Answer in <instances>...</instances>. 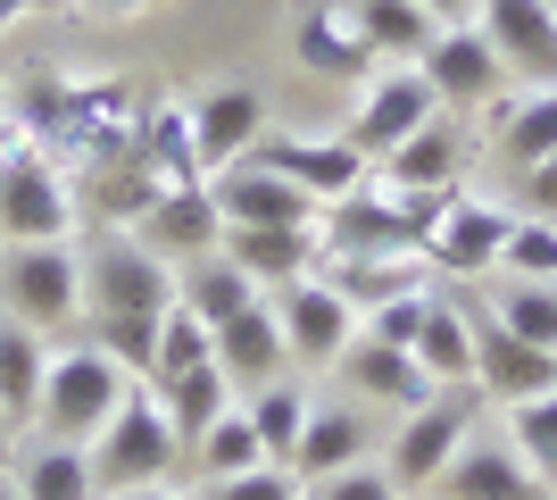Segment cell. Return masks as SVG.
<instances>
[{"mask_svg": "<svg viewBox=\"0 0 557 500\" xmlns=\"http://www.w3.org/2000/svg\"><path fill=\"white\" fill-rule=\"evenodd\" d=\"M424 84H433V100H442L449 118H466V109H491L499 93H516L508 68H499V50H491V34L474 17L466 25H442L433 42H424Z\"/></svg>", "mask_w": 557, "mask_h": 500, "instance_id": "11", "label": "cell"}, {"mask_svg": "<svg viewBox=\"0 0 557 500\" xmlns=\"http://www.w3.org/2000/svg\"><path fill=\"white\" fill-rule=\"evenodd\" d=\"M92 17H141V9H166V0H84Z\"/></svg>", "mask_w": 557, "mask_h": 500, "instance_id": "45", "label": "cell"}, {"mask_svg": "<svg viewBox=\"0 0 557 500\" xmlns=\"http://www.w3.org/2000/svg\"><path fill=\"white\" fill-rule=\"evenodd\" d=\"M42 376H50V333L17 326V317H0V408H9L17 426H34Z\"/></svg>", "mask_w": 557, "mask_h": 500, "instance_id": "31", "label": "cell"}, {"mask_svg": "<svg viewBox=\"0 0 557 500\" xmlns=\"http://www.w3.org/2000/svg\"><path fill=\"white\" fill-rule=\"evenodd\" d=\"M0 317L67 342L84 326V234L67 242H0Z\"/></svg>", "mask_w": 557, "mask_h": 500, "instance_id": "4", "label": "cell"}, {"mask_svg": "<svg viewBox=\"0 0 557 500\" xmlns=\"http://www.w3.org/2000/svg\"><path fill=\"white\" fill-rule=\"evenodd\" d=\"M466 159H474V134H466V118H424L408 143L383 159V175L392 184H417V192H449V184H466Z\"/></svg>", "mask_w": 557, "mask_h": 500, "instance_id": "23", "label": "cell"}, {"mask_svg": "<svg viewBox=\"0 0 557 500\" xmlns=\"http://www.w3.org/2000/svg\"><path fill=\"white\" fill-rule=\"evenodd\" d=\"M25 9H42V0H0V34H9V25H17Z\"/></svg>", "mask_w": 557, "mask_h": 500, "instance_id": "47", "label": "cell"}, {"mask_svg": "<svg viewBox=\"0 0 557 500\" xmlns=\"http://www.w3.org/2000/svg\"><path fill=\"white\" fill-rule=\"evenodd\" d=\"M333 376L358 383L367 401H392V408H424V401H433V376L417 367V351H392V342H367V333L342 351V367H333Z\"/></svg>", "mask_w": 557, "mask_h": 500, "instance_id": "27", "label": "cell"}, {"mask_svg": "<svg viewBox=\"0 0 557 500\" xmlns=\"http://www.w3.org/2000/svg\"><path fill=\"white\" fill-rule=\"evenodd\" d=\"M209 192H216V217H225V225H317V217H325L300 184H283L275 167H258V159L216 167Z\"/></svg>", "mask_w": 557, "mask_h": 500, "instance_id": "17", "label": "cell"}, {"mask_svg": "<svg viewBox=\"0 0 557 500\" xmlns=\"http://www.w3.org/2000/svg\"><path fill=\"white\" fill-rule=\"evenodd\" d=\"M275 301V326H283V351H292V376H325L342 367V351L358 342V309L342 301L333 276H300V284L267 292Z\"/></svg>", "mask_w": 557, "mask_h": 500, "instance_id": "8", "label": "cell"}, {"mask_svg": "<svg viewBox=\"0 0 557 500\" xmlns=\"http://www.w3.org/2000/svg\"><path fill=\"white\" fill-rule=\"evenodd\" d=\"M549 9H557V0H549Z\"/></svg>", "mask_w": 557, "mask_h": 500, "instance_id": "50", "label": "cell"}, {"mask_svg": "<svg viewBox=\"0 0 557 500\" xmlns=\"http://www.w3.org/2000/svg\"><path fill=\"white\" fill-rule=\"evenodd\" d=\"M92 451V476H100V500L109 492H141V484H175L184 476V442H175V426H166V408L150 383H125V401H116V417L84 442Z\"/></svg>", "mask_w": 557, "mask_h": 500, "instance_id": "5", "label": "cell"}, {"mask_svg": "<svg viewBox=\"0 0 557 500\" xmlns=\"http://www.w3.org/2000/svg\"><path fill=\"white\" fill-rule=\"evenodd\" d=\"M184 467H191V484H216V476H242V467H267V442H258L250 408L233 401L225 417H216V426L184 451Z\"/></svg>", "mask_w": 557, "mask_h": 500, "instance_id": "32", "label": "cell"}, {"mask_svg": "<svg viewBox=\"0 0 557 500\" xmlns=\"http://www.w3.org/2000/svg\"><path fill=\"white\" fill-rule=\"evenodd\" d=\"M474 309V392L483 401H533V392H557V351H533V342H516L483 301H466Z\"/></svg>", "mask_w": 557, "mask_h": 500, "instance_id": "12", "label": "cell"}, {"mask_svg": "<svg viewBox=\"0 0 557 500\" xmlns=\"http://www.w3.org/2000/svg\"><path fill=\"white\" fill-rule=\"evenodd\" d=\"M141 251H159L166 267H191V259H209L216 242H225V217H216V192L209 184H166L159 192V209L134 225Z\"/></svg>", "mask_w": 557, "mask_h": 500, "instance_id": "18", "label": "cell"}, {"mask_svg": "<svg viewBox=\"0 0 557 500\" xmlns=\"http://www.w3.org/2000/svg\"><path fill=\"white\" fill-rule=\"evenodd\" d=\"M200 358H216V333L200 326V317L175 301V309L159 317V351H150V383H166V376H184V367H200Z\"/></svg>", "mask_w": 557, "mask_h": 500, "instance_id": "38", "label": "cell"}, {"mask_svg": "<svg viewBox=\"0 0 557 500\" xmlns=\"http://www.w3.org/2000/svg\"><path fill=\"white\" fill-rule=\"evenodd\" d=\"M508 225H516V209H499L483 192H466V184L442 192V217L424 225V267L449 276V284H483V276H499Z\"/></svg>", "mask_w": 557, "mask_h": 500, "instance_id": "7", "label": "cell"}, {"mask_svg": "<svg viewBox=\"0 0 557 500\" xmlns=\"http://www.w3.org/2000/svg\"><path fill=\"white\" fill-rule=\"evenodd\" d=\"M125 383H134V367H125V358H109L92 333H67V342H50V376H42V401H34V426H25V434H50V442H92V434L116 417Z\"/></svg>", "mask_w": 557, "mask_h": 500, "instance_id": "3", "label": "cell"}, {"mask_svg": "<svg viewBox=\"0 0 557 500\" xmlns=\"http://www.w3.org/2000/svg\"><path fill=\"white\" fill-rule=\"evenodd\" d=\"M242 408H250V426H258V442H267V459L275 467H292V451H300V426H308V383H292V376H275V383H258V392H242Z\"/></svg>", "mask_w": 557, "mask_h": 500, "instance_id": "33", "label": "cell"}, {"mask_svg": "<svg viewBox=\"0 0 557 500\" xmlns=\"http://www.w3.org/2000/svg\"><path fill=\"white\" fill-rule=\"evenodd\" d=\"M433 500H557V492L508 451V434H483V426H474V434L458 442V459L442 467Z\"/></svg>", "mask_w": 557, "mask_h": 500, "instance_id": "14", "label": "cell"}, {"mask_svg": "<svg viewBox=\"0 0 557 500\" xmlns=\"http://www.w3.org/2000/svg\"><path fill=\"white\" fill-rule=\"evenodd\" d=\"M417 367L433 376V392H474V309L458 292L433 301V317L417 333Z\"/></svg>", "mask_w": 557, "mask_h": 500, "instance_id": "28", "label": "cell"}, {"mask_svg": "<svg viewBox=\"0 0 557 500\" xmlns=\"http://www.w3.org/2000/svg\"><path fill=\"white\" fill-rule=\"evenodd\" d=\"M300 500H408V492L392 484V467H383V459H367V467H349V476L300 484Z\"/></svg>", "mask_w": 557, "mask_h": 500, "instance_id": "41", "label": "cell"}, {"mask_svg": "<svg viewBox=\"0 0 557 500\" xmlns=\"http://www.w3.org/2000/svg\"><path fill=\"white\" fill-rule=\"evenodd\" d=\"M191 500H300V476L292 467H242V476H216V484H200Z\"/></svg>", "mask_w": 557, "mask_h": 500, "instance_id": "40", "label": "cell"}, {"mask_svg": "<svg viewBox=\"0 0 557 500\" xmlns=\"http://www.w3.org/2000/svg\"><path fill=\"white\" fill-rule=\"evenodd\" d=\"M0 500H25V492H17V484H9V476H0Z\"/></svg>", "mask_w": 557, "mask_h": 500, "instance_id": "48", "label": "cell"}, {"mask_svg": "<svg viewBox=\"0 0 557 500\" xmlns=\"http://www.w3.org/2000/svg\"><path fill=\"white\" fill-rule=\"evenodd\" d=\"M109 500H191L184 484H141V492H109Z\"/></svg>", "mask_w": 557, "mask_h": 500, "instance_id": "46", "label": "cell"}, {"mask_svg": "<svg viewBox=\"0 0 557 500\" xmlns=\"http://www.w3.org/2000/svg\"><path fill=\"white\" fill-rule=\"evenodd\" d=\"M424 118H442V100H433V84H424V68H417V59H383V68L358 84V109H349L342 134L367 150L374 167H383Z\"/></svg>", "mask_w": 557, "mask_h": 500, "instance_id": "9", "label": "cell"}, {"mask_svg": "<svg viewBox=\"0 0 557 500\" xmlns=\"http://www.w3.org/2000/svg\"><path fill=\"white\" fill-rule=\"evenodd\" d=\"M499 434H508V451L533 467L541 484L557 492V392H533V401H508L499 408Z\"/></svg>", "mask_w": 557, "mask_h": 500, "instance_id": "36", "label": "cell"}, {"mask_svg": "<svg viewBox=\"0 0 557 500\" xmlns=\"http://www.w3.org/2000/svg\"><path fill=\"white\" fill-rule=\"evenodd\" d=\"M349 17H358V34H367L374 59H424V42L442 34L417 0H349Z\"/></svg>", "mask_w": 557, "mask_h": 500, "instance_id": "34", "label": "cell"}, {"mask_svg": "<svg viewBox=\"0 0 557 500\" xmlns=\"http://www.w3.org/2000/svg\"><path fill=\"white\" fill-rule=\"evenodd\" d=\"M258 167H275L283 184H300L317 209H333V200H349V192L374 175V159L349 134H283V125H267V143L250 150Z\"/></svg>", "mask_w": 557, "mask_h": 500, "instance_id": "10", "label": "cell"}, {"mask_svg": "<svg viewBox=\"0 0 557 500\" xmlns=\"http://www.w3.org/2000/svg\"><path fill=\"white\" fill-rule=\"evenodd\" d=\"M9 484H17L25 500H100L92 451H84V442H50V434H25Z\"/></svg>", "mask_w": 557, "mask_h": 500, "instance_id": "26", "label": "cell"}, {"mask_svg": "<svg viewBox=\"0 0 557 500\" xmlns=\"http://www.w3.org/2000/svg\"><path fill=\"white\" fill-rule=\"evenodd\" d=\"M75 192H84V217H92L100 234H134L141 217L159 209V175L134 159V150H116V159H100L92 175H75Z\"/></svg>", "mask_w": 557, "mask_h": 500, "instance_id": "22", "label": "cell"}, {"mask_svg": "<svg viewBox=\"0 0 557 500\" xmlns=\"http://www.w3.org/2000/svg\"><path fill=\"white\" fill-rule=\"evenodd\" d=\"M17 451H25V426H17V417H9V408H0V476L17 467Z\"/></svg>", "mask_w": 557, "mask_h": 500, "instance_id": "43", "label": "cell"}, {"mask_svg": "<svg viewBox=\"0 0 557 500\" xmlns=\"http://www.w3.org/2000/svg\"><path fill=\"white\" fill-rule=\"evenodd\" d=\"M141 383H150V376H141ZM150 392H159V408H166V426H175V442H184V451L233 408V383H225V367H216V358H200V367H184V376L150 383Z\"/></svg>", "mask_w": 557, "mask_h": 500, "instance_id": "29", "label": "cell"}, {"mask_svg": "<svg viewBox=\"0 0 557 500\" xmlns=\"http://www.w3.org/2000/svg\"><path fill=\"white\" fill-rule=\"evenodd\" d=\"M367 451H374L367 417L342 408V401H317V408H308V426H300V451H292V476H300V484L349 476V467H367Z\"/></svg>", "mask_w": 557, "mask_h": 500, "instance_id": "24", "label": "cell"}, {"mask_svg": "<svg viewBox=\"0 0 557 500\" xmlns=\"http://www.w3.org/2000/svg\"><path fill=\"white\" fill-rule=\"evenodd\" d=\"M84 225V192L42 143L34 125L0 100V242H67Z\"/></svg>", "mask_w": 557, "mask_h": 500, "instance_id": "2", "label": "cell"}, {"mask_svg": "<svg viewBox=\"0 0 557 500\" xmlns=\"http://www.w3.org/2000/svg\"><path fill=\"white\" fill-rule=\"evenodd\" d=\"M292 68H300V75H325V84H367L383 59L367 50V34H358L349 9L317 0V9H300V25H292Z\"/></svg>", "mask_w": 557, "mask_h": 500, "instance_id": "19", "label": "cell"}, {"mask_svg": "<svg viewBox=\"0 0 557 500\" xmlns=\"http://www.w3.org/2000/svg\"><path fill=\"white\" fill-rule=\"evenodd\" d=\"M516 184H524V217H549V225H557V150L541 167H524Z\"/></svg>", "mask_w": 557, "mask_h": 500, "instance_id": "42", "label": "cell"}, {"mask_svg": "<svg viewBox=\"0 0 557 500\" xmlns=\"http://www.w3.org/2000/svg\"><path fill=\"white\" fill-rule=\"evenodd\" d=\"M267 125H275V109H267V93L258 84H216V93L191 100V143H200V167H233L250 159L258 143H267Z\"/></svg>", "mask_w": 557, "mask_h": 500, "instance_id": "15", "label": "cell"}, {"mask_svg": "<svg viewBox=\"0 0 557 500\" xmlns=\"http://www.w3.org/2000/svg\"><path fill=\"white\" fill-rule=\"evenodd\" d=\"M491 143H499V159L524 175V167H541L557 150V84H516V93H499L483 109Z\"/></svg>", "mask_w": 557, "mask_h": 500, "instance_id": "21", "label": "cell"}, {"mask_svg": "<svg viewBox=\"0 0 557 500\" xmlns=\"http://www.w3.org/2000/svg\"><path fill=\"white\" fill-rule=\"evenodd\" d=\"M417 9H424L433 25H466V17H474V0H417Z\"/></svg>", "mask_w": 557, "mask_h": 500, "instance_id": "44", "label": "cell"}, {"mask_svg": "<svg viewBox=\"0 0 557 500\" xmlns=\"http://www.w3.org/2000/svg\"><path fill=\"white\" fill-rule=\"evenodd\" d=\"M474 25L491 34L508 84H557V9L549 0H474Z\"/></svg>", "mask_w": 557, "mask_h": 500, "instance_id": "13", "label": "cell"}, {"mask_svg": "<svg viewBox=\"0 0 557 500\" xmlns=\"http://www.w3.org/2000/svg\"><path fill=\"white\" fill-rule=\"evenodd\" d=\"M134 159L159 175V184H209L200 143H191V100H150L134 118Z\"/></svg>", "mask_w": 557, "mask_h": 500, "instance_id": "25", "label": "cell"}, {"mask_svg": "<svg viewBox=\"0 0 557 500\" xmlns=\"http://www.w3.org/2000/svg\"><path fill=\"white\" fill-rule=\"evenodd\" d=\"M483 309L516 333V342H533V351H557V284H524V276H499L483 292Z\"/></svg>", "mask_w": 557, "mask_h": 500, "instance_id": "35", "label": "cell"}, {"mask_svg": "<svg viewBox=\"0 0 557 500\" xmlns=\"http://www.w3.org/2000/svg\"><path fill=\"white\" fill-rule=\"evenodd\" d=\"M175 301H184L191 317H200V326H225V317H242L250 309V301H267V292L250 284V276H242V267L225 259V251H209V259H191V267H175Z\"/></svg>", "mask_w": 557, "mask_h": 500, "instance_id": "30", "label": "cell"}, {"mask_svg": "<svg viewBox=\"0 0 557 500\" xmlns=\"http://www.w3.org/2000/svg\"><path fill=\"white\" fill-rule=\"evenodd\" d=\"M216 367H225L233 401H242V392H258V383H275V376H292V351H283L275 301H250L242 317H225V326H216Z\"/></svg>", "mask_w": 557, "mask_h": 500, "instance_id": "20", "label": "cell"}, {"mask_svg": "<svg viewBox=\"0 0 557 500\" xmlns=\"http://www.w3.org/2000/svg\"><path fill=\"white\" fill-rule=\"evenodd\" d=\"M216 251H225L258 292H283V284H300V276L325 267V234H317V225H225Z\"/></svg>", "mask_w": 557, "mask_h": 500, "instance_id": "16", "label": "cell"}, {"mask_svg": "<svg viewBox=\"0 0 557 500\" xmlns=\"http://www.w3.org/2000/svg\"><path fill=\"white\" fill-rule=\"evenodd\" d=\"M483 426V392H433L424 408H399V426H392V484L408 500L417 492H433L442 484V467L458 459V442Z\"/></svg>", "mask_w": 557, "mask_h": 500, "instance_id": "6", "label": "cell"}, {"mask_svg": "<svg viewBox=\"0 0 557 500\" xmlns=\"http://www.w3.org/2000/svg\"><path fill=\"white\" fill-rule=\"evenodd\" d=\"M433 301H442V284L392 292V301H374V309L358 317V333H367V342H392V351H417V333H424V317H433Z\"/></svg>", "mask_w": 557, "mask_h": 500, "instance_id": "37", "label": "cell"}, {"mask_svg": "<svg viewBox=\"0 0 557 500\" xmlns=\"http://www.w3.org/2000/svg\"><path fill=\"white\" fill-rule=\"evenodd\" d=\"M175 309V267L141 251L134 234H92L84 242V333L134 376H150L159 351V317Z\"/></svg>", "mask_w": 557, "mask_h": 500, "instance_id": "1", "label": "cell"}, {"mask_svg": "<svg viewBox=\"0 0 557 500\" xmlns=\"http://www.w3.org/2000/svg\"><path fill=\"white\" fill-rule=\"evenodd\" d=\"M417 500H433V492H417Z\"/></svg>", "mask_w": 557, "mask_h": 500, "instance_id": "49", "label": "cell"}, {"mask_svg": "<svg viewBox=\"0 0 557 500\" xmlns=\"http://www.w3.org/2000/svg\"><path fill=\"white\" fill-rule=\"evenodd\" d=\"M499 276H524V284H557V225H549V217H524V209H516L508 251H499Z\"/></svg>", "mask_w": 557, "mask_h": 500, "instance_id": "39", "label": "cell"}]
</instances>
